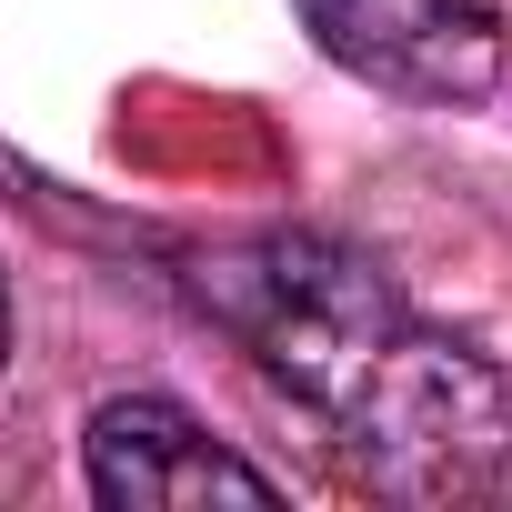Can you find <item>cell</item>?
Listing matches in <instances>:
<instances>
[{"label":"cell","instance_id":"1","mask_svg":"<svg viewBox=\"0 0 512 512\" xmlns=\"http://www.w3.org/2000/svg\"><path fill=\"white\" fill-rule=\"evenodd\" d=\"M181 282L382 482L402 492L512 482V372L452 342L442 322H422L362 251L312 231H262V241L191 251Z\"/></svg>","mask_w":512,"mask_h":512},{"label":"cell","instance_id":"2","mask_svg":"<svg viewBox=\"0 0 512 512\" xmlns=\"http://www.w3.org/2000/svg\"><path fill=\"white\" fill-rule=\"evenodd\" d=\"M332 61L412 101H482L502 81V21L482 0H302Z\"/></svg>","mask_w":512,"mask_h":512},{"label":"cell","instance_id":"3","mask_svg":"<svg viewBox=\"0 0 512 512\" xmlns=\"http://www.w3.org/2000/svg\"><path fill=\"white\" fill-rule=\"evenodd\" d=\"M91 492L121 512H181V502H272V472H251L231 442H211L181 402L121 392L91 412Z\"/></svg>","mask_w":512,"mask_h":512},{"label":"cell","instance_id":"4","mask_svg":"<svg viewBox=\"0 0 512 512\" xmlns=\"http://www.w3.org/2000/svg\"><path fill=\"white\" fill-rule=\"evenodd\" d=\"M0 352H11V292H0Z\"/></svg>","mask_w":512,"mask_h":512}]
</instances>
